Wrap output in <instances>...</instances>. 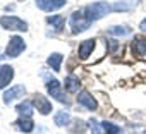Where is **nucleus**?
<instances>
[{
	"label": "nucleus",
	"instance_id": "obj_1",
	"mask_svg": "<svg viewBox=\"0 0 146 134\" xmlns=\"http://www.w3.org/2000/svg\"><path fill=\"white\" fill-rule=\"evenodd\" d=\"M83 11H84L86 17L93 23V21H98V19H102L103 16H107V14L112 12L113 9H112V5H110L108 2H95V4H91V5H86Z\"/></svg>",
	"mask_w": 146,
	"mask_h": 134
},
{
	"label": "nucleus",
	"instance_id": "obj_2",
	"mask_svg": "<svg viewBox=\"0 0 146 134\" xmlns=\"http://www.w3.org/2000/svg\"><path fill=\"white\" fill-rule=\"evenodd\" d=\"M69 24H70V29H72V34H78V33H83L86 31L90 26H91V21L86 17L84 11H76V12H72L70 19H69Z\"/></svg>",
	"mask_w": 146,
	"mask_h": 134
},
{
	"label": "nucleus",
	"instance_id": "obj_3",
	"mask_svg": "<svg viewBox=\"0 0 146 134\" xmlns=\"http://www.w3.org/2000/svg\"><path fill=\"white\" fill-rule=\"evenodd\" d=\"M0 26L7 31H28V23L16 16H2L0 17Z\"/></svg>",
	"mask_w": 146,
	"mask_h": 134
},
{
	"label": "nucleus",
	"instance_id": "obj_4",
	"mask_svg": "<svg viewBox=\"0 0 146 134\" xmlns=\"http://www.w3.org/2000/svg\"><path fill=\"white\" fill-rule=\"evenodd\" d=\"M24 50H26L24 40H23L21 36H12L11 41H9V45H7V48H5V57H7V58H16V57H19Z\"/></svg>",
	"mask_w": 146,
	"mask_h": 134
},
{
	"label": "nucleus",
	"instance_id": "obj_5",
	"mask_svg": "<svg viewBox=\"0 0 146 134\" xmlns=\"http://www.w3.org/2000/svg\"><path fill=\"white\" fill-rule=\"evenodd\" d=\"M46 91L52 95V98L58 100L60 103H67V98H65V93L62 91V86L57 79H48L46 81Z\"/></svg>",
	"mask_w": 146,
	"mask_h": 134
},
{
	"label": "nucleus",
	"instance_id": "obj_6",
	"mask_svg": "<svg viewBox=\"0 0 146 134\" xmlns=\"http://www.w3.org/2000/svg\"><path fill=\"white\" fill-rule=\"evenodd\" d=\"M67 2L65 0H36V7L40 11H45V12H53V11H58L65 5Z\"/></svg>",
	"mask_w": 146,
	"mask_h": 134
},
{
	"label": "nucleus",
	"instance_id": "obj_7",
	"mask_svg": "<svg viewBox=\"0 0 146 134\" xmlns=\"http://www.w3.org/2000/svg\"><path fill=\"white\" fill-rule=\"evenodd\" d=\"M24 95H26V88H24L23 84H14L11 90H7V91L4 93V103L9 105L11 101H14V100H17V98H23Z\"/></svg>",
	"mask_w": 146,
	"mask_h": 134
},
{
	"label": "nucleus",
	"instance_id": "obj_8",
	"mask_svg": "<svg viewBox=\"0 0 146 134\" xmlns=\"http://www.w3.org/2000/svg\"><path fill=\"white\" fill-rule=\"evenodd\" d=\"M33 105H35V108H36L41 115H48V113L52 112V101H50L48 98H45L43 95H35Z\"/></svg>",
	"mask_w": 146,
	"mask_h": 134
},
{
	"label": "nucleus",
	"instance_id": "obj_9",
	"mask_svg": "<svg viewBox=\"0 0 146 134\" xmlns=\"http://www.w3.org/2000/svg\"><path fill=\"white\" fill-rule=\"evenodd\" d=\"M12 78H14V69L12 67L11 65H0V90L9 86Z\"/></svg>",
	"mask_w": 146,
	"mask_h": 134
},
{
	"label": "nucleus",
	"instance_id": "obj_10",
	"mask_svg": "<svg viewBox=\"0 0 146 134\" xmlns=\"http://www.w3.org/2000/svg\"><path fill=\"white\" fill-rule=\"evenodd\" d=\"M78 103L83 105V107H86L88 110H96V108H98L96 100H95V98L91 96V93H88V91H81V93L78 95Z\"/></svg>",
	"mask_w": 146,
	"mask_h": 134
},
{
	"label": "nucleus",
	"instance_id": "obj_11",
	"mask_svg": "<svg viewBox=\"0 0 146 134\" xmlns=\"http://www.w3.org/2000/svg\"><path fill=\"white\" fill-rule=\"evenodd\" d=\"M93 48H95V40H84V41L79 45V48H78V55H79V58L86 60V58L91 55Z\"/></svg>",
	"mask_w": 146,
	"mask_h": 134
},
{
	"label": "nucleus",
	"instance_id": "obj_12",
	"mask_svg": "<svg viewBox=\"0 0 146 134\" xmlns=\"http://www.w3.org/2000/svg\"><path fill=\"white\" fill-rule=\"evenodd\" d=\"M16 125H17V129H19L21 132H26V134L35 129V124H33L31 117H19V119L16 120Z\"/></svg>",
	"mask_w": 146,
	"mask_h": 134
},
{
	"label": "nucleus",
	"instance_id": "obj_13",
	"mask_svg": "<svg viewBox=\"0 0 146 134\" xmlns=\"http://www.w3.org/2000/svg\"><path fill=\"white\" fill-rule=\"evenodd\" d=\"M33 101H28V100H24V101H21L17 107H16V112L21 115V117H31V113H33Z\"/></svg>",
	"mask_w": 146,
	"mask_h": 134
},
{
	"label": "nucleus",
	"instance_id": "obj_14",
	"mask_svg": "<svg viewBox=\"0 0 146 134\" xmlns=\"http://www.w3.org/2000/svg\"><path fill=\"white\" fill-rule=\"evenodd\" d=\"M46 23L57 31V33H60L62 29H64V24H65V17L64 16H48V19H46Z\"/></svg>",
	"mask_w": 146,
	"mask_h": 134
},
{
	"label": "nucleus",
	"instance_id": "obj_15",
	"mask_svg": "<svg viewBox=\"0 0 146 134\" xmlns=\"http://www.w3.org/2000/svg\"><path fill=\"white\" fill-rule=\"evenodd\" d=\"M132 50H134V53L139 55V57L146 55V38H134V41H132Z\"/></svg>",
	"mask_w": 146,
	"mask_h": 134
},
{
	"label": "nucleus",
	"instance_id": "obj_16",
	"mask_svg": "<svg viewBox=\"0 0 146 134\" xmlns=\"http://www.w3.org/2000/svg\"><path fill=\"white\" fill-rule=\"evenodd\" d=\"M64 84H65V90H67L69 93H76V91L79 90V79H78L76 76H72V74L65 78Z\"/></svg>",
	"mask_w": 146,
	"mask_h": 134
},
{
	"label": "nucleus",
	"instance_id": "obj_17",
	"mask_svg": "<svg viewBox=\"0 0 146 134\" xmlns=\"http://www.w3.org/2000/svg\"><path fill=\"white\" fill-rule=\"evenodd\" d=\"M53 122H55V125H58V127H65V125L70 122V113H69V112H57L55 117H53Z\"/></svg>",
	"mask_w": 146,
	"mask_h": 134
},
{
	"label": "nucleus",
	"instance_id": "obj_18",
	"mask_svg": "<svg viewBox=\"0 0 146 134\" xmlns=\"http://www.w3.org/2000/svg\"><path fill=\"white\" fill-rule=\"evenodd\" d=\"M62 60H64L62 53H52L46 62H48V65L52 67L55 72H58V71H60V65H62Z\"/></svg>",
	"mask_w": 146,
	"mask_h": 134
},
{
	"label": "nucleus",
	"instance_id": "obj_19",
	"mask_svg": "<svg viewBox=\"0 0 146 134\" xmlns=\"http://www.w3.org/2000/svg\"><path fill=\"white\" fill-rule=\"evenodd\" d=\"M108 33L113 36H127V34H131V29L127 26H112V28H108Z\"/></svg>",
	"mask_w": 146,
	"mask_h": 134
},
{
	"label": "nucleus",
	"instance_id": "obj_20",
	"mask_svg": "<svg viewBox=\"0 0 146 134\" xmlns=\"http://www.w3.org/2000/svg\"><path fill=\"white\" fill-rule=\"evenodd\" d=\"M102 129H103V132L105 134H119L120 132V127L119 125H115V124H112V122H102Z\"/></svg>",
	"mask_w": 146,
	"mask_h": 134
},
{
	"label": "nucleus",
	"instance_id": "obj_21",
	"mask_svg": "<svg viewBox=\"0 0 146 134\" xmlns=\"http://www.w3.org/2000/svg\"><path fill=\"white\" fill-rule=\"evenodd\" d=\"M88 125H90V131H91L93 134H105L103 129H102V124H98L96 119H90V120H88Z\"/></svg>",
	"mask_w": 146,
	"mask_h": 134
},
{
	"label": "nucleus",
	"instance_id": "obj_22",
	"mask_svg": "<svg viewBox=\"0 0 146 134\" xmlns=\"http://www.w3.org/2000/svg\"><path fill=\"white\" fill-rule=\"evenodd\" d=\"M112 9H113V11H129L131 5H129V4H122V2H119V4L112 5Z\"/></svg>",
	"mask_w": 146,
	"mask_h": 134
},
{
	"label": "nucleus",
	"instance_id": "obj_23",
	"mask_svg": "<svg viewBox=\"0 0 146 134\" xmlns=\"http://www.w3.org/2000/svg\"><path fill=\"white\" fill-rule=\"evenodd\" d=\"M139 29H141L143 33H146V19H143V21H141V24H139Z\"/></svg>",
	"mask_w": 146,
	"mask_h": 134
},
{
	"label": "nucleus",
	"instance_id": "obj_24",
	"mask_svg": "<svg viewBox=\"0 0 146 134\" xmlns=\"http://www.w3.org/2000/svg\"><path fill=\"white\" fill-rule=\"evenodd\" d=\"M2 58H4V57H0V60H2Z\"/></svg>",
	"mask_w": 146,
	"mask_h": 134
}]
</instances>
